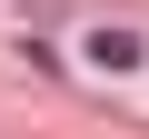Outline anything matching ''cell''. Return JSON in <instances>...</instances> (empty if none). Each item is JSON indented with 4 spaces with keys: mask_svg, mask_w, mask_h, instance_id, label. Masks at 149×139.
<instances>
[{
    "mask_svg": "<svg viewBox=\"0 0 149 139\" xmlns=\"http://www.w3.org/2000/svg\"><path fill=\"white\" fill-rule=\"evenodd\" d=\"M90 60H100V70H139V60H149V40L109 20V30H90Z\"/></svg>",
    "mask_w": 149,
    "mask_h": 139,
    "instance_id": "obj_1",
    "label": "cell"
}]
</instances>
